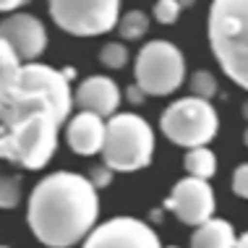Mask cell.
Wrapping results in <instances>:
<instances>
[{
    "label": "cell",
    "instance_id": "21",
    "mask_svg": "<svg viewBox=\"0 0 248 248\" xmlns=\"http://www.w3.org/2000/svg\"><path fill=\"white\" fill-rule=\"evenodd\" d=\"M180 16V3L175 0H157V5H154V18H157L159 24H175Z\"/></svg>",
    "mask_w": 248,
    "mask_h": 248
},
{
    "label": "cell",
    "instance_id": "28",
    "mask_svg": "<svg viewBox=\"0 0 248 248\" xmlns=\"http://www.w3.org/2000/svg\"><path fill=\"white\" fill-rule=\"evenodd\" d=\"M24 3H31V0H24Z\"/></svg>",
    "mask_w": 248,
    "mask_h": 248
},
{
    "label": "cell",
    "instance_id": "6",
    "mask_svg": "<svg viewBox=\"0 0 248 248\" xmlns=\"http://www.w3.org/2000/svg\"><path fill=\"white\" fill-rule=\"evenodd\" d=\"M5 131L11 139L13 162L29 167V170H42L58 149V123L45 110L29 112Z\"/></svg>",
    "mask_w": 248,
    "mask_h": 248
},
{
    "label": "cell",
    "instance_id": "13",
    "mask_svg": "<svg viewBox=\"0 0 248 248\" xmlns=\"http://www.w3.org/2000/svg\"><path fill=\"white\" fill-rule=\"evenodd\" d=\"M65 139H68L71 149L81 157H92L102 149L105 141V118L94 115L89 110H81L78 115L71 118L68 131H65Z\"/></svg>",
    "mask_w": 248,
    "mask_h": 248
},
{
    "label": "cell",
    "instance_id": "16",
    "mask_svg": "<svg viewBox=\"0 0 248 248\" xmlns=\"http://www.w3.org/2000/svg\"><path fill=\"white\" fill-rule=\"evenodd\" d=\"M183 167H186L188 175L209 180L214 172H217V157H214L212 149H206V144L204 146H191L188 154H186V159H183Z\"/></svg>",
    "mask_w": 248,
    "mask_h": 248
},
{
    "label": "cell",
    "instance_id": "20",
    "mask_svg": "<svg viewBox=\"0 0 248 248\" xmlns=\"http://www.w3.org/2000/svg\"><path fill=\"white\" fill-rule=\"evenodd\" d=\"M191 92H193V97L212 99L217 94V78H214L209 71H196L191 76Z\"/></svg>",
    "mask_w": 248,
    "mask_h": 248
},
{
    "label": "cell",
    "instance_id": "14",
    "mask_svg": "<svg viewBox=\"0 0 248 248\" xmlns=\"http://www.w3.org/2000/svg\"><path fill=\"white\" fill-rule=\"evenodd\" d=\"M191 246L199 248H232L235 246V230L227 219L206 217L196 225V232L191 235Z\"/></svg>",
    "mask_w": 248,
    "mask_h": 248
},
{
    "label": "cell",
    "instance_id": "10",
    "mask_svg": "<svg viewBox=\"0 0 248 248\" xmlns=\"http://www.w3.org/2000/svg\"><path fill=\"white\" fill-rule=\"evenodd\" d=\"M165 206L170 209L183 225L196 227L206 217L214 214V191L204 178H183L175 183L172 193L167 196Z\"/></svg>",
    "mask_w": 248,
    "mask_h": 248
},
{
    "label": "cell",
    "instance_id": "1",
    "mask_svg": "<svg viewBox=\"0 0 248 248\" xmlns=\"http://www.w3.org/2000/svg\"><path fill=\"white\" fill-rule=\"evenodd\" d=\"M99 217L97 188L76 172H52L34 186L26 222L37 240L52 248L76 246L89 235Z\"/></svg>",
    "mask_w": 248,
    "mask_h": 248
},
{
    "label": "cell",
    "instance_id": "27",
    "mask_svg": "<svg viewBox=\"0 0 248 248\" xmlns=\"http://www.w3.org/2000/svg\"><path fill=\"white\" fill-rule=\"evenodd\" d=\"M175 3H180V8H188V5H193L196 0H175Z\"/></svg>",
    "mask_w": 248,
    "mask_h": 248
},
{
    "label": "cell",
    "instance_id": "9",
    "mask_svg": "<svg viewBox=\"0 0 248 248\" xmlns=\"http://www.w3.org/2000/svg\"><path fill=\"white\" fill-rule=\"evenodd\" d=\"M86 246L92 248H157L159 238L146 222L133 217H115L97 225L84 238Z\"/></svg>",
    "mask_w": 248,
    "mask_h": 248
},
{
    "label": "cell",
    "instance_id": "3",
    "mask_svg": "<svg viewBox=\"0 0 248 248\" xmlns=\"http://www.w3.org/2000/svg\"><path fill=\"white\" fill-rule=\"evenodd\" d=\"M99 154L112 172H136L152 162L154 131L144 118L133 112H112L105 123V141Z\"/></svg>",
    "mask_w": 248,
    "mask_h": 248
},
{
    "label": "cell",
    "instance_id": "23",
    "mask_svg": "<svg viewBox=\"0 0 248 248\" xmlns=\"http://www.w3.org/2000/svg\"><path fill=\"white\" fill-rule=\"evenodd\" d=\"M232 193L240 199L248 196V165H240L235 175H232Z\"/></svg>",
    "mask_w": 248,
    "mask_h": 248
},
{
    "label": "cell",
    "instance_id": "8",
    "mask_svg": "<svg viewBox=\"0 0 248 248\" xmlns=\"http://www.w3.org/2000/svg\"><path fill=\"white\" fill-rule=\"evenodd\" d=\"M18 89L31 92V94L42 97L50 107V115L55 118V123H65L71 115V86L68 78L60 71L50 68V65L42 63H31L21 65V73H18Z\"/></svg>",
    "mask_w": 248,
    "mask_h": 248
},
{
    "label": "cell",
    "instance_id": "2",
    "mask_svg": "<svg viewBox=\"0 0 248 248\" xmlns=\"http://www.w3.org/2000/svg\"><path fill=\"white\" fill-rule=\"evenodd\" d=\"M209 42L222 71L248 86V0H212Z\"/></svg>",
    "mask_w": 248,
    "mask_h": 248
},
{
    "label": "cell",
    "instance_id": "25",
    "mask_svg": "<svg viewBox=\"0 0 248 248\" xmlns=\"http://www.w3.org/2000/svg\"><path fill=\"white\" fill-rule=\"evenodd\" d=\"M18 5H24V0H0V11H3V13L16 11Z\"/></svg>",
    "mask_w": 248,
    "mask_h": 248
},
{
    "label": "cell",
    "instance_id": "18",
    "mask_svg": "<svg viewBox=\"0 0 248 248\" xmlns=\"http://www.w3.org/2000/svg\"><path fill=\"white\" fill-rule=\"evenodd\" d=\"M128 47L120 42H107L102 50H99V63L105 65V68H123L125 63H128Z\"/></svg>",
    "mask_w": 248,
    "mask_h": 248
},
{
    "label": "cell",
    "instance_id": "7",
    "mask_svg": "<svg viewBox=\"0 0 248 248\" xmlns=\"http://www.w3.org/2000/svg\"><path fill=\"white\" fill-rule=\"evenodd\" d=\"M50 16L73 37H97L118 24L120 0H50Z\"/></svg>",
    "mask_w": 248,
    "mask_h": 248
},
{
    "label": "cell",
    "instance_id": "29",
    "mask_svg": "<svg viewBox=\"0 0 248 248\" xmlns=\"http://www.w3.org/2000/svg\"><path fill=\"white\" fill-rule=\"evenodd\" d=\"M0 131H3V123H0Z\"/></svg>",
    "mask_w": 248,
    "mask_h": 248
},
{
    "label": "cell",
    "instance_id": "24",
    "mask_svg": "<svg viewBox=\"0 0 248 248\" xmlns=\"http://www.w3.org/2000/svg\"><path fill=\"white\" fill-rule=\"evenodd\" d=\"M125 99H128L131 105H141L144 99H146V94L139 89V86H128V89H125Z\"/></svg>",
    "mask_w": 248,
    "mask_h": 248
},
{
    "label": "cell",
    "instance_id": "17",
    "mask_svg": "<svg viewBox=\"0 0 248 248\" xmlns=\"http://www.w3.org/2000/svg\"><path fill=\"white\" fill-rule=\"evenodd\" d=\"M118 34L123 39H128V42H136V39H141L146 31H149V16H146L144 11H128L123 13V16H118Z\"/></svg>",
    "mask_w": 248,
    "mask_h": 248
},
{
    "label": "cell",
    "instance_id": "12",
    "mask_svg": "<svg viewBox=\"0 0 248 248\" xmlns=\"http://www.w3.org/2000/svg\"><path fill=\"white\" fill-rule=\"evenodd\" d=\"M76 105L78 110H89L99 118H110L120 107V89L112 78L92 76L76 89Z\"/></svg>",
    "mask_w": 248,
    "mask_h": 248
},
{
    "label": "cell",
    "instance_id": "4",
    "mask_svg": "<svg viewBox=\"0 0 248 248\" xmlns=\"http://www.w3.org/2000/svg\"><path fill=\"white\" fill-rule=\"evenodd\" d=\"M159 128L172 144L178 146H204L217 136L219 118L209 99L201 97H183L172 102L159 118Z\"/></svg>",
    "mask_w": 248,
    "mask_h": 248
},
{
    "label": "cell",
    "instance_id": "11",
    "mask_svg": "<svg viewBox=\"0 0 248 248\" xmlns=\"http://www.w3.org/2000/svg\"><path fill=\"white\" fill-rule=\"evenodd\" d=\"M0 39L11 45V50L18 55L21 63H29V60H37L45 52L47 31H45V24L37 16L11 13L8 18L0 21Z\"/></svg>",
    "mask_w": 248,
    "mask_h": 248
},
{
    "label": "cell",
    "instance_id": "5",
    "mask_svg": "<svg viewBox=\"0 0 248 248\" xmlns=\"http://www.w3.org/2000/svg\"><path fill=\"white\" fill-rule=\"evenodd\" d=\"M133 73H136V86L146 97H167L186 78L183 52L167 39H154L141 47Z\"/></svg>",
    "mask_w": 248,
    "mask_h": 248
},
{
    "label": "cell",
    "instance_id": "19",
    "mask_svg": "<svg viewBox=\"0 0 248 248\" xmlns=\"http://www.w3.org/2000/svg\"><path fill=\"white\" fill-rule=\"evenodd\" d=\"M21 201V180L13 175H0V209H13Z\"/></svg>",
    "mask_w": 248,
    "mask_h": 248
},
{
    "label": "cell",
    "instance_id": "26",
    "mask_svg": "<svg viewBox=\"0 0 248 248\" xmlns=\"http://www.w3.org/2000/svg\"><path fill=\"white\" fill-rule=\"evenodd\" d=\"M60 73H63V76H65V78H68V81H71V78H73V76H76V71H73V68H65V71H60Z\"/></svg>",
    "mask_w": 248,
    "mask_h": 248
},
{
    "label": "cell",
    "instance_id": "15",
    "mask_svg": "<svg viewBox=\"0 0 248 248\" xmlns=\"http://www.w3.org/2000/svg\"><path fill=\"white\" fill-rule=\"evenodd\" d=\"M18 73H21V60L11 50L8 42L0 39V107L11 99L18 86Z\"/></svg>",
    "mask_w": 248,
    "mask_h": 248
},
{
    "label": "cell",
    "instance_id": "22",
    "mask_svg": "<svg viewBox=\"0 0 248 248\" xmlns=\"http://www.w3.org/2000/svg\"><path fill=\"white\" fill-rule=\"evenodd\" d=\"M89 180H92V186L99 191V188H107V186L112 183V170L107 165H97V167H92V175H89Z\"/></svg>",
    "mask_w": 248,
    "mask_h": 248
}]
</instances>
